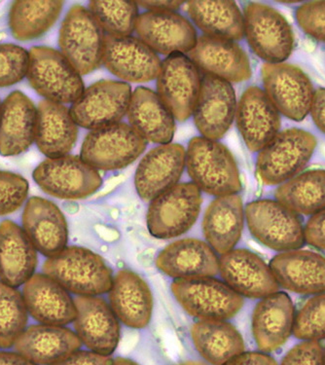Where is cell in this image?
<instances>
[{
  "instance_id": "1",
  "label": "cell",
  "mask_w": 325,
  "mask_h": 365,
  "mask_svg": "<svg viewBox=\"0 0 325 365\" xmlns=\"http://www.w3.org/2000/svg\"><path fill=\"white\" fill-rule=\"evenodd\" d=\"M185 166L194 185L210 195H234L241 191L235 159L229 149L217 140L192 138L186 151Z\"/></svg>"
},
{
  "instance_id": "2",
  "label": "cell",
  "mask_w": 325,
  "mask_h": 365,
  "mask_svg": "<svg viewBox=\"0 0 325 365\" xmlns=\"http://www.w3.org/2000/svg\"><path fill=\"white\" fill-rule=\"evenodd\" d=\"M42 270L63 289L80 297L103 294L113 286V271L105 261L84 247H66L48 258Z\"/></svg>"
},
{
  "instance_id": "3",
  "label": "cell",
  "mask_w": 325,
  "mask_h": 365,
  "mask_svg": "<svg viewBox=\"0 0 325 365\" xmlns=\"http://www.w3.org/2000/svg\"><path fill=\"white\" fill-rule=\"evenodd\" d=\"M316 140L301 129L279 133L263 149L257 163L258 178L266 185H279L296 177L307 166Z\"/></svg>"
},
{
  "instance_id": "4",
  "label": "cell",
  "mask_w": 325,
  "mask_h": 365,
  "mask_svg": "<svg viewBox=\"0 0 325 365\" xmlns=\"http://www.w3.org/2000/svg\"><path fill=\"white\" fill-rule=\"evenodd\" d=\"M29 53L26 78L40 96L62 105L78 100L83 81L62 53L49 47H33Z\"/></svg>"
},
{
  "instance_id": "5",
  "label": "cell",
  "mask_w": 325,
  "mask_h": 365,
  "mask_svg": "<svg viewBox=\"0 0 325 365\" xmlns=\"http://www.w3.org/2000/svg\"><path fill=\"white\" fill-rule=\"evenodd\" d=\"M105 39V31L90 10L76 5L61 26L58 45L63 57L80 76H84L103 63Z\"/></svg>"
},
{
  "instance_id": "6",
  "label": "cell",
  "mask_w": 325,
  "mask_h": 365,
  "mask_svg": "<svg viewBox=\"0 0 325 365\" xmlns=\"http://www.w3.org/2000/svg\"><path fill=\"white\" fill-rule=\"evenodd\" d=\"M201 190L193 182L180 183L152 200L146 222L157 239L175 238L195 225L201 210Z\"/></svg>"
},
{
  "instance_id": "7",
  "label": "cell",
  "mask_w": 325,
  "mask_h": 365,
  "mask_svg": "<svg viewBox=\"0 0 325 365\" xmlns=\"http://www.w3.org/2000/svg\"><path fill=\"white\" fill-rule=\"evenodd\" d=\"M146 145L148 141L130 125L119 122L91 130L80 158L97 170H120L134 163Z\"/></svg>"
},
{
  "instance_id": "8",
  "label": "cell",
  "mask_w": 325,
  "mask_h": 365,
  "mask_svg": "<svg viewBox=\"0 0 325 365\" xmlns=\"http://www.w3.org/2000/svg\"><path fill=\"white\" fill-rule=\"evenodd\" d=\"M244 215L250 233L269 249L286 252L299 250L305 244L300 218L278 201L249 202Z\"/></svg>"
},
{
  "instance_id": "9",
  "label": "cell",
  "mask_w": 325,
  "mask_h": 365,
  "mask_svg": "<svg viewBox=\"0 0 325 365\" xmlns=\"http://www.w3.org/2000/svg\"><path fill=\"white\" fill-rule=\"evenodd\" d=\"M172 292L181 307L201 321H226L244 305L241 295L215 279H177Z\"/></svg>"
},
{
  "instance_id": "10",
  "label": "cell",
  "mask_w": 325,
  "mask_h": 365,
  "mask_svg": "<svg viewBox=\"0 0 325 365\" xmlns=\"http://www.w3.org/2000/svg\"><path fill=\"white\" fill-rule=\"evenodd\" d=\"M244 34L253 52L267 63H282L292 55L294 36L289 23L268 5L244 8Z\"/></svg>"
},
{
  "instance_id": "11",
  "label": "cell",
  "mask_w": 325,
  "mask_h": 365,
  "mask_svg": "<svg viewBox=\"0 0 325 365\" xmlns=\"http://www.w3.org/2000/svg\"><path fill=\"white\" fill-rule=\"evenodd\" d=\"M33 177L48 195L63 200L87 198L103 183L97 170L71 155L44 160L33 170Z\"/></svg>"
},
{
  "instance_id": "12",
  "label": "cell",
  "mask_w": 325,
  "mask_h": 365,
  "mask_svg": "<svg viewBox=\"0 0 325 365\" xmlns=\"http://www.w3.org/2000/svg\"><path fill=\"white\" fill-rule=\"evenodd\" d=\"M130 98V85L103 80L84 90L69 111L77 126L96 130L119 123L128 113Z\"/></svg>"
},
{
  "instance_id": "13",
  "label": "cell",
  "mask_w": 325,
  "mask_h": 365,
  "mask_svg": "<svg viewBox=\"0 0 325 365\" xmlns=\"http://www.w3.org/2000/svg\"><path fill=\"white\" fill-rule=\"evenodd\" d=\"M262 79L266 95L279 113L294 121L306 118L314 91L302 69L289 63H265Z\"/></svg>"
},
{
  "instance_id": "14",
  "label": "cell",
  "mask_w": 325,
  "mask_h": 365,
  "mask_svg": "<svg viewBox=\"0 0 325 365\" xmlns=\"http://www.w3.org/2000/svg\"><path fill=\"white\" fill-rule=\"evenodd\" d=\"M201 86L198 68L185 55H170L161 63L157 77L158 96L178 121L193 113Z\"/></svg>"
},
{
  "instance_id": "15",
  "label": "cell",
  "mask_w": 325,
  "mask_h": 365,
  "mask_svg": "<svg viewBox=\"0 0 325 365\" xmlns=\"http://www.w3.org/2000/svg\"><path fill=\"white\" fill-rule=\"evenodd\" d=\"M237 98L230 82L206 74L193 110L194 121L202 137L217 140L230 129L235 119Z\"/></svg>"
},
{
  "instance_id": "16",
  "label": "cell",
  "mask_w": 325,
  "mask_h": 365,
  "mask_svg": "<svg viewBox=\"0 0 325 365\" xmlns=\"http://www.w3.org/2000/svg\"><path fill=\"white\" fill-rule=\"evenodd\" d=\"M103 63L118 78L134 83L157 78L161 68L156 53L132 36H105Z\"/></svg>"
},
{
  "instance_id": "17",
  "label": "cell",
  "mask_w": 325,
  "mask_h": 365,
  "mask_svg": "<svg viewBox=\"0 0 325 365\" xmlns=\"http://www.w3.org/2000/svg\"><path fill=\"white\" fill-rule=\"evenodd\" d=\"M220 273L225 284L241 297L264 298L279 289L270 266L247 250H233L221 255Z\"/></svg>"
},
{
  "instance_id": "18",
  "label": "cell",
  "mask_w": 325,
  "mask_h": 365,
  "mask_svg": "<svg viewBox=\"0 0 325 365\" xmlns=\"http://www.w3.org/2000/svg\"><path fill=\"white\" fill-rule=\"evenodd\" d=\"M77 336L94 353L110 356L118 346V319L105 300L96 297H78L74 299Z\"/></svg>"
},
{
  "instance_id": "19",
  "label": "cell",
  "mask_w": 325,
  "mask_h": 365,
  "mask_svg": "<svg viewBox=\"0 0 325 365\" xmlns=\"http://www.w3.org/2000/svg\"><path fill=\"white\" fill-rule=\"evenodd\" d=\"M135 31L143 43L162 55L185 54L197 43L195 29L175 12H146L138 16Z\"/></svg>"
},
{
  "instance_id": "20",
  "label": "cell",
  "mask_w": 325,
  "mask_h": 365,
  "mask_svg": "<svg viewBox=\"0 0 325 365\" xmlns=\"http://www.w3.org/2000/svg\"><path fill=\"white\" fill-rule=\"evenodd\" d=\"M237 125L249 150L260 151L281 129L278 109L260 88L252 86L244 91L237 105Z\"/></svg>"
},
{
  "instance_id": "21",
  "label": "cell",
  "mask_w": 325,
  "mask_h": 365,
  "mask_svg": "<svg viewBox=\"0 0 325 365\" xmlns=\"http://www.w3.org/2000/svg\"><path fill=\"white\" fill-rule=\"evenodd\" d=\"M185 149L175 143L161 145L149 151L135 173V185L140 198L152 201L177 185L185 170Z\"/></svg>"
},
{
  "instance_id": "22",
  "label": "cell",
  "mask_w": 325,
  "mask_h": 365,
  "mask_svg": "<svg viewBox=\"0 0 325 365\" xmlns=\"http://www.w3.org/2000/svg\"><path fill=\"white\" fill-rule=\"evenodd\" d=\"M22 222L26 236L44 257H55L66 249L68 223L54 202L40 197L29 199L24 210Z\"/></svg>"
},
{
  "instance_id": "23",
  "label": "cell",
  "mask_w": 325,
  "mask_h": 365,
  "mask_svg": "<svg viewBox=\"0 0 325 365\" xmlns=\"http://www.w3.org/2000/svg\"><path fill=\"white\" fill-rule=\"evenodd\" d=\"M270 268L279 286L299 294L325 293V257L311 250L282 252Z\"/></svg>"
},
{
  "instance_id": "24",
  "label": "cell",
  "mask_w": 325,
  "mask_h": 365,
  "mask_svg": "<svg viewBox=\"0 0 325 365\" xmlns=\"http://www.w3.org/2000/svg\"><path fill=\"white\" fill-rule=\"evenodd\" d=\"M23 297L29 315L41 324L62 327L76 321V304L68 290L45 274H34L26 282Z\"/></svg>"
},
{
  "instance_id": "25",
  "label": "cell",
  "mask_w": 325,
  "mask_h": 365,
  "mask_svg": "<svg viewBox=\"0 0 325 365\" xmlns=\"http://www.w3.org/2000/svg\"><path fill=\"white\" fill-rule=\"evenodd\" d=\"M188 58L207 74L228 82L246 81L252 77L249 58L232 40L199 37Z\"/></svg>"
},
{
  "instance_id": "26",
  "label": "cell",
  "mask_w": 325,
  "mask_h": 365,
  "mask_svg": "<svg viewBox=\"0 0 325 365\" xmlns=\"http://www.w3.org/2000/svg\"><path fill=\"white\" fill-rule=\"evenodd\" d=\"M156 266L177 279L210 278L220 272V259L207 242L183 239L165 247L157 257Z\"/></svg>"
},
{
  "instance_id": "27",
  "label": "cell",
  "mask_w": 325,
  "mask_h": 365,
  "mask_svg": "<svg viewBox=\"0 0 325 365\" xmlns=\"http://www.w3.org/2000/svg\"><path fill=\"white\" fill-rule=\"evenodd\" d=\"M37 108L20 91L11 93L0 108V155H20L36 140Z\"/></svg>"
},
{
  "instance_id": "28",
  "label": "cell",
  "mask_w": 325,
  "mask_h": 365,
  "mask_svg": "<svg viewBox=\"0 0 325 365\" xmlns=\"http://www.w3.org/2000/svg\"><path fill=\"white\" fill-rule=\"evenodd\" d=\"M294 307L289 295L275 292L262 298L252 315V332L263 353L278 350L292 335Z\"/></svg>"
},
{
  "instance_id": "29",
  "label": "cell",
  "mask_w": 325,
  "mask_h": 365,
  "mask_svg": "<svg viewBox=\"0 0 325 365\" xmlns=\"http://www.w3.org/2000/svg\"><path fill=\"white\" fill-rule=\"evenodd\" d=\"M109 302L117 319L130 329L148 326L153 310V297L148 284L138 274L121 270L113 278Z\"/></svg>"
},
{
  "instance_id": "30",
  "label": "cell",
  "mask_w": 325,
  "mask_h": 365,
  "mask_svg": "<svg viewBox=\"0 0 325 365\" xmlns=\"http://www.w3.org/2000/svg\"><path fill=\"white\" fill-rule=\"evenodd\" d=\"M37 250L17 223H0V282L19 287L34 275Z\"/></svg>"
},
{
  "instance_id": "31",
  "label": "cell",
  "mask_w": 325,
  "mask_h": 365,
  "mask_svg": "<svg viewBox=\"0 0 325 365\" xmlns=\"http://www.w3.org/2000/svg\"><path fill=\"white\" fill-rule=\"evenodd\" d=\"M82 343L66 327L34 324L26 329L14 344L17 353L38 365H51L78 351Z\"/></svg>"
},
{
  "instance_id": "32",
  "label": "cell",
  "mask_w": 325,
  "mask_h": 365,
  "mask_svg": "<svg viewBox=\"0 0 325 365\" xmlns=\"http://www.w3.org/2000/svg\"><path fill=\"white\" fill-rule=\"evenodd\" d=\"M78 138V126L62 103L44 100L37 108L36 143L48 158L68 155Z\"/></svg>"
},
{
  "instance_id": "33",
  "label": "cell",
  "mask_w": 325,
  "mask_h": 365,
  "mask_svg": "<svg viewBox=\"0 0 325 365\" xmlns=\"http://www.w3.org/2000/svg\"><path fill=\"white\" fill-rule=\"evenodd\" d=\"M130 126L146 141L167 145L175 135V117L153 91L140 87L132 94Z\"/></svg>"
},
{
  "instance_id": "34",
  "label": "cell",
  "mask_w": 325,
  "mask_h": 365,
  "mask_svg": "<svg viewBox=\"0 0 325 365\" xmlns=\"http://www.w3.org/2000/svg\"><path fill=\"white\" fill-rule=\"evenodd\" d=\"M244 212L241 197H217L206 210L202 230L210 247L220 255L234 250L242 237Z\"/></svg>"
},
{
  "instance_id": "35",
  "label": "cell",
  "mask_w": 325,
  "mask_h": 365,
  "mask_svg": "<svg viewBox=\"0 0 325 365\" xmlns=\"http://www.w3.org/2000/svg\"><path fill=\"white\" fill-rule=\"evenodd\" d=\"M191 335L200 354L212 365L225 364L244 351L242 335L225 321L198 322Z\"/></svg>"
},
{
  "instance_id": "36",
  "label": "cell",
  "mask_w": 325,
  "mask_h": 365,
  "mask_svg": "<svg viewBox=\"0 0 325 365\" xmlns=\"http://www.w3.org/2000/svg\"><path fill=\"white\" fill-rule=\"evenodd\" d=\"M191 20L207 36L241 40L244 36V15L234 1H189Z\"/></svg>"
},
{
  "instance_id": "37",
  "label": "cell",
  "mask_w": 325,
  "mask_h": 365,
  "mask_svg": "<svg viewBox=\"0 0 325 365\" xmlns=\"http://www.w3.org/2000/svg\"><path fill=\"white\" fill-rule=\"evenodd\" d=\"M277 201L295 214L313 215L325 209V170H311L282 183Z\"/></svg>"
},
{
  "instance_id": "38",
  "label": "cell",
  "mask_w": 325,
  "mask_h": 365,
  "mask_svg": "<svg viewBox=\"0 0 325 365\" xmlns=\"http://www.w3.org/2000/svg\"><path fill=\"white\" fill-rule=\"evenodd\" d=\"M63 1H15L9 14L12 36L28 41L43 36L57 22Z\"/></svg>"
},
{
  "instance_id": "39",
  "label": "cell",
  "mask_w": 325,
  "mask_h": 365,
  "mask_svg": "<svg viewBox=\"0 0 325 365\" xmlns=\"http://www.w3.org/2000/svg\"><path fill=\"white\" fill-rule=\"evenodd\" d=\"M29 312L23 295L16 287L0 282V348L14 346L25 331Z\"/></svg>"
},
{
  "instance_id": "40",
  "label": "cell",
  "mask_w": 325,
  "mask_h": 365,
  "mask_svg": "<svg viewBox=\"0 0 325 365\" xmlns=\"http://www.w3.org/2000/svg\"><path fill=\"white\" fill-rule=\"evenodd\" d=\"M89 9L108 36H130L135 29L138 18L137 2L95 0L90 2Z\"/></svg>"
},
{
  "instance_id": "41",
  "label": "cell",
  "mask_w": 325,
  "mask_h": 365,
  "mask_svg": "<svg viewBox=\"0 0 325 365\" xmlns=\"http://www.w3.org/2000/svg\"><path fill=\"white\" fill-rule=\"evenodd\" d=\"M292 333L303 341L325 339V293L306 301L295 316Z\"/></svg>"
},
{
  "instance_id": "42",
  "label": "cell",
  "mask_w": 325,
  "mask_h": 365,
  "mask_svg": "<svg viewBox=\"0 0 325 365\" xmlns=\"http://www.w3.org/2000/svg\"><path fill=\"white\" fill-rule=\"evenodd\" d=\"M29 53L15 44H0V88L12 86L28 73Z\"/></svg>"
},
{
  "instance_id": "43",
  "label": "cell",
  "mask_w": 325,
  "mask_h": 365,
  "mask_svg": "<svg viewBox=\"0 0 325 365\" xmlns=\"http://www.w3.org/2000/svg\"><path fill=\"white\" fill-rule=\"evenodd\" d=\"M29 182L22 175L0 170V217L17 212L28 198Z\"/></svg>"
},
{
  "instance_id": "44",
  "label": "cell",
  "mask_w": 325,
  "mask_h": 365,
  "mask_svg": "<svg viewBox=\"0 0 325 365\" xmlns=\"http://www.w3.org/2000/svg\"><path fill=\"white\" fill-rule=\"evenodd\" d=\"M298 25L304 33L325 42V1L302 4L296 11Z\"/></svg>"
},
{
  "instance_id": "45",
  "label": "cell",
  "mask_w": 325,
  "mask_h": 365,
  "mask_svg": "<svg viewBox=\"0 0 325 365\" xmlns=\"http://www.w3.org/2000/svg\"><path fill=\"white\" fill-rule=\"evenodd\" d=\"M281 365H324V350L316 341H304L286 354Z\"/></svg>"
},
{
  "instance_id": "46",
  "label": "cell",
  "mask_w": 325,
  "mask_h": 365,
  "mask_svg": "<svg viewBox=\"0 0 325 365\" xmlns=\"http://www.w3.org/2000/svg\"><path fill=\"white\" fill-rule=\"evenodd\" d=\"M304 238L310 246L325 250V209L311 215L304 227Z\"/></svg>"
},
{
  "instance_id": "47",
  "label": "cell",
  "mask_w": 325,
  "mask_h": 365,
  "mask_svg": "<svg viewBox=\"0 0 325 365\" xmlns=\"http://www.w3.org/2000/svg\"><path fill=\"white\" fill-rule=\"evenodd\" d=\"M113 361L110 356H101L92 351H76L51 365H113Z\"/></svg>"
},
{
  "instance_id": "48",
  "label": "cell",
  "mask_w": 325,
  "mask_h": 365,
  "mask_svg": "<svg viewBox=\"0 0 325 365\" xmlns=\"http://www.w3.org/2000/svg\"><path fill=\"white\" fill-rule=\"evenodd\" d=\"M222 365H278L275 359L265 353H242Z\"/></svg>"
},
{
  "instance_id": "49",
  "label": "cell",
  "mask_w": 325,
  "mask_h": 365,
  "mask_svg": "<svg viewBox=\"0 0 325 365\" xmlns=\"http://www.w3.org/2000/svg\"><path fill=\"white\" fill-rule=\"evenodd\" d=\"M311 115L314 124L325 134V89L316 90L314 93L311 106Z\"/></svg>"
},
{
  "instance_id": "50",
  "label": "cell",
  "mask_w": 325,
  "mask_h": 365,
  "mask_svg": "<svg viewBox=\"0 0 325 365\" xmlns=\"http://www.w3.org/2000/svg\"><path fill=\"white\" fill-rule=\"evenodd\" d=\"M138 6L145 8L150 12H175L180 9L183 1H138Z\"/></svg>"
},
{
  "instance_id": "51",
  "label": "cell",
  "mask_w": 325,
  "mask_h": 365,
  "mask_svg": "<svg viewBox=\"0 0 325 365\" xmlns=\"http://www.w3.org/2000/svg\"><path fill=\"white\" fill-rule=\"evenodd\" d=\"M0 365H37L22 354L12 351H0Z\"/></svg>"
},
{
  "instance_id": "52",
  "label": "cell",
  "mask_w": 325,
  "mask_h": 365,
  "mask_svg": "<svg viewBox=\"0 0 325 365\" xmlns=\"http://www.w3.org/2000/svg\"><path fill=\"white\" fill-rule=\"evenodd\" d=\"M113 365H138L135 361H130V359L118 358L115 361H113Z\"/></svg>"
},
{
  "instance_id": "53",
  "label": "cell",
  "mask_w": 325,
  "mask_h": 365,
  "mask_svg": "<svg viewBox=\"0 0 325 365\" xmlns=\"http://www.w3.org/2000/svg\"><path fill=\"white\" fill-rule=\"evenodd\" d=\"M178 365H207V364H204V362H200V361H187V362H183V364H180Z\"/></svg>"
},
{
  "instance_id": "54",
  "label": "cell",
  "mask_w": 325,
  "mask_h": 365,
  "mask_svg": "<svg viewBox=\"0 0 325 365\" xmlns=\"http://www.w3.org/2000/svg\"><path fill=\"white\" fill-rule=\"evenodd\" d=\"M5 37V34H0V40H1L2 38H4Z\"/></svg>"
},
{
  "instance_id": "55",
  "label": "cell",
  "mask_w": 325,
  "mask_h": 365,
  "mask_svg": "<svg viewBox=\"0 0 325 365\" xmlns=\"http://www.w3.org/2000/svg\"><path fill=\"white\" fill-rule=\"evenodd\" d=\"M324 365H325V351H324Z\"/></svg>"
},
{
  "instance_id": "56",
  "label": "cell",
  "mask_w": 325,
  "mask_h": 365,
  "mask_svg": "<svg viewBox=\"0 0 325 365\" xmlns=\"http://www.w3.org/2000/svg\"><path fill=\"white\" fill-rule=\"evenodd\" d=\"M0 108H1V105H0Z\"/></svg>"
}]
</instances>
